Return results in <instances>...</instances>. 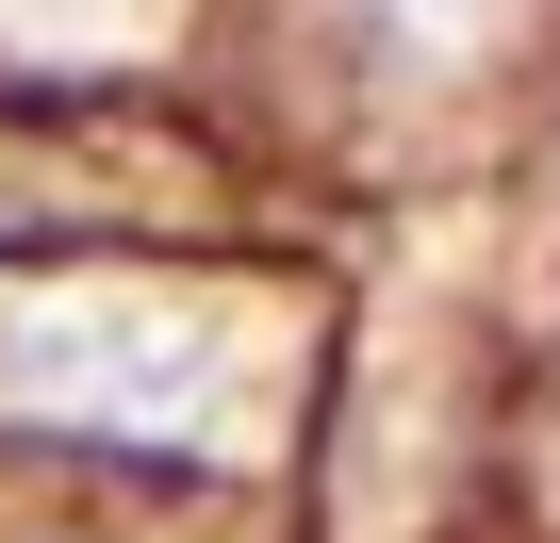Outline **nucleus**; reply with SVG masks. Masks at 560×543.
<instances>
[{"label":"nucleus","mask_w":560,"mask_h":543,"mask_svg":"<svg viewBox=\"0 0 560 543\" xmlns=\"http://www.w3.org/2000/svg\"><path fill=\"white\" fill-rule=\"evenodd\" d=\"M0 396L67 412V428H182L198 396V330L165 297H0Z\"/></svg>","instance_id":"nucleus-1"}]
</instances>
